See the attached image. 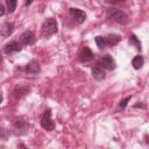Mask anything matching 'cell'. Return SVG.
Masks as SVG:
<instances>
[{"mask_svg": "<svg viewBox=\"0 0 149 149\" xmlns=\"http://www.w3.org/2000/svg\"><path fill=\"white\" fill-rule=\"evenodd\" d=\"M13 127L16 130L17 134H24V133H27V130L29 128V125L23 118H17V119L14 120Z\"/></svg>", "mask_w": 149, "mask_h": 149, "instance_id": "obj_4", "label": "cell"}, {"mask_svg": "<svg viewBox=\"0 0 149 149\" xmlns=\"http://www.w3.org/2000/svg\"><path fill=\"white\" fill-rule=\"evenodd\" d=\"M20 40H21V43L22 44H24V45H31L35 42V35H34V33L31 30H26L24 33L21 34Z\"/></svg>", "mask_w": 149, "mask_h": 149, "instance_id": "obj_7", "label": "cell"}, {"mask_svg": "<svg viewBox=\"0 0 149 149\" xmlns=\"http://www.w3.org/2000/svg\"><path fill=\"white\" fill-rule=\"evenodd\" d=\"M57 29H58V24H57L56 19L49 17L43 22V24L41 27V33L44 37H49V36L54 35L55 33H57Z\"/></svg>", "mask_w": 149, "mask_h": 149, "instance_id": "obj_1", "label": "cell"}, {"mask_svg": "<svg viewBox=\"0 0 149 149\" xmlns=\"http://www.w3.org/2000/svg\"><path fill=\"white\" fill-rule=\"evenodd\" d=\"M13 29H14V23H12V22H3L1 24V29H0L1 36L2 37H8L13 33Z\"/></svg>", "mask_w": 149, "mask_h": 149, "instance_id": "obj_11", "label": "cell"}, {"mask_svg": "<svg viewBox=\"0 0 149 149\" xmlns=\"http://www.w3.org/2000/svg\"><path fill=\"white\" fill-rule=\"evenodd\" d=\"M92 77L94 79H97V80H102L105 78V71L102 70L101 66L97 65V66H94L92 69Z\"/></svg>", "mask_w": 149, "mask_h": 149, "instance_id": "obj_12", "label": "cell"}, {"mask_svg": "<svg viewBox=\"0 0 149 149\" xmlns=\"http://www.w3.org/2000/svg\"><path fill=\"white\" fill-rule=\"evenodd\" d=\"M107 15L109 19H112L113 21L118 22V23H121V24H125L128 22V15L121 10V9H118V8H109L107 10Z\"/></svg>", "mask_w": 149, "mask_h": 149, "instance_id": "obj_2", "label": "cell"}, {"mask_svg": "<svg viewBox=\"0 0 149 149\" xmlns=\"http://www.w3.org/2000/svg\"><path fill=\"white\" fill-rule=\"evenodd\" d=\"M128 42H129V44H130L132 47H135L136 50L141 51V49H142V47H141V42H140V40L136 37L135 34H130V35H129V40H128Z\"/></svg>", "mask_w": 149, "mask_h": 149, "instance_id": "obj_14", "label": "cell"}, {"mask_svg": "<svg viewBox=\"0 0 149 149\" xmlns=\"http://www.w3.org/2000/svg\"><path fill=\"white\" fill-rule=\"evenodd\" d=\"M120 40H121V36L120 35H118V34H109V35H107L106 36V41H107V44L108 45H115V44H118L119 42H120Z\"/></svg>", "mask_w": 149, "mask_h": 149, "instance_id": "obj_13", "label": "cell"}, {"mask_svg": "<svg viewBox=\"0 0 149 149\" xmlns=\"http://www.w3.org/2000/svg\"><path fill=\"white\" fill-rule=\"evenodd\" d=\"M109 5H119V3H122V2H125L126 0H106Z\"/></svg>", "mask_w": 149, "mask_h": 149, "instance_id": "obj_19", "label": "cell"}, {"mask_svg": "<svg viewBox=\"0 0 149 149\" xmlns=\"http://www.w3.org/2000/svg\"><path fill=\"white\" fill-rule=\"evenodd\" d=\"M93 52L91 51V49L88 48V47H84L81 50H80V52H79V59H80V62H83V63H86V62H90V61H92L93 59Z\"/></svg>", "mask_w": 149, "mask_h": 149, "instance_id": "obj_9", "label": "cell"}, {"mask_svg": "<svg viewBox=\"0 0 149 149\" xmlns=\"http://www.w3.org/2000/svg\"><path fill=\"white\" fill-rule=\"evenodd\" d=\"M132 99V95H129V97H126L125 99H122L120 102H119V107L121 108V109H123L126 106H127V104H128V101Z\"/></svg>", "mask_w": 149, "mask_h": 149, "instance_id": "obj_18", "label": "cell"}, {"mask_svg": "<svg viewBox=\"0 0 149 149\" xmlns=\"http://www.w3.org/2000/svg\"><path fill=\"white\" fill-rule=\"evenodd\" d=\"M34 0H26V6H28V5H30L31 2H33Z\"/></svg>", "mask_w": 149, "mask_h": 149, "instance_id": "obj_21", "label": "cell"}, {"mask_svg": "<svg viewBox=\"0 0 149 149\" xmlns=\"http://www.w3.org/2000/svg\"><path fill=\"white\" fill-rule=\"evenodd\" d=\"M41 126H42V128H44L48 132L54 130L55 123H54V121L51 119V109H47L44 112V114L42 115V118H41Z\"/></svg>", "mask_w": 149, "mask_h": 149, "instance_id": "obj_3", "label": "cell"}, {"mask_svg": "<svg viewBox=\"0 0 149 149\" xmlns=\"http://www.w3.org/2000/svg\"><path fill=\"white\" fill-rule=\"evenodd\" d=\"M21 50V44L16 41H12L9 43H7L3 48V51L6 55H10V54H14V52H17Z\"/></svg>", "mask_w": 149, "mask_h": 149, "instance_id": "obj_8", "label": "cell"}, {"mask_svg": "<svg viewBox=\"0 0 149 149\" xmlns=\"http://www.w3.org/2000/svg\"><path fill=\"white\" fill-rule=\"evenodd\" d=\"M16 3L17 0H6V6H7V10L9 13H13L16 8Z\"/></svg>", "mask_w": 149, "mask_h": 149, "instance_id": "obj_17", "label": "cell"}, {"mask_svg": "<svg viewBox=\"0 0 149 149\" xmlns=\"http://www.w3.org/2000/svg\"><path fill=\"white\" fill-rule=\"evenodd\" d=\"M40 71H41V66H40L38 62L35 59L30 61L26 65V72L29 74H37V73H40Z\"/></svg>", "mask_w": 149, "mask_h": 149, "instance_id": "obj_10", "label": "cell"}, {"mask_svg": "<svg viewBox=\"0 0 149 149\" xmlns=\"http://www.w3.org/2000/svg\"><path fill=\"white\" fill-rule=\"evenodd\" d=\"M143 63H144V59H143V57L140 56V55L135 56V57L133 58V61H132V65H133V68L136 69V70L141 69L142 65H143Z\"/></svg>", "mask_w": 149, "mask_h": 149, "instance_id": "obj_15", "label": "cell"}, {"mask_svg": "<svg viewBox=\"0 0 149 149\" xmlns=\"http://www.w3.org/2000/svg\"><path fill=\"white\" fill-rule=\"evenodd\" d=\"M98 65L101 66V68L105 69V70H113V69H115V62H114V59L112 58V56H109V55L102 56V57L98 61Z\"/></svg>", "mask_w": 149, "mask_h": 149, "instance_id": "obj_5", "label": "cell"}, {"mask_svg": "<svg viewBox=\"0 0 149 149\" xmlns=\"http://www.w3.org/2000/svg\"><path fill=\"white\" fill-rule=\"evenodd\" d=\"M0 9H1L0 15H3V14H5V7H3V5H1V6H0Z\"/></svg>", "mask_w": 149, "mask_h": 149, "instance_id": "obj_20", "label": "cell"}, {"mask_svg": "<svg viewBox=\"0 0 149 149\" xmlns=\"http://www.w3.org/2000/svg\"><path fill=\"white\" fill-rule=\"evenodd\" d=\"M95 43H97V45H98V48L99 49H105L108 44H107V41H106V37H104V36H97L95 37Z\"/></svg>", "mask_w": 149, "mask_h": 149, "instance_id": "obj_16", "label": "cell"}, {"mask_svg": "<svg viewBox=\"0 0 149 149\" xmlns=\"http://www.w3.org/2000/svg\"><path fill=\"white\" fill-rule=\"evenodd\" d=\"M70 15L77 23H83L86 20V13L79 8H70Z\"/></svg>", "mask_w": 149, "mask_h": 149, "instance_id": "obj_6", "label": "cell"}]
</instances>
